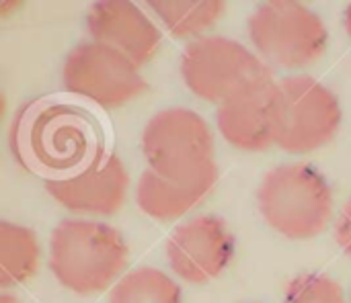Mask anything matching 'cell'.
<instances>
[{
    "label": "cell",
    "instance_id": "cell-21",
    "mask_svg": "<svg viewBox=\"0 0 351 303\" xmlns=\"http://www.w3.org/2000/svg\"><path fill=\"white\" fill-rule=\"evenodd\" d=\"M350 303H351V293H350Z\"/></svg>",
    "mask_w": 351,
    "mask_h": 303
},
{
    "label": "cell",
    "instance_id": "cell-5",
    "mask_svg": "<svg viewBox=\"0 0 351 303\" xmlns=\"http://www.w3.org/2000/svg\"><path fill=\"white\" fill-rule=\"evenodd\" d=\"M247 29L257 53L286 70L313 66L329 47V31L323 18L304 2H263L249 16Z\"/></svg>",
    "mask_w": 351,
    "mask_h": 303
},
{
    "label": "cell",
    "instance_id": "cell-16",
    "mask_svg": "<svg viewBox=\"0 0 351 303\" xmlns=\"http://www.w3.org/2000/svg\"><path fill=\"white\" fill-rule=\"evenodd\" d=\"M107 303H183V293L167 273L140 267L115 283Z\"/></svg>",
    "mask_w": 351,
    "mask_h": 303
},
{
    "label": "cell",
    "instance_id": "cell-7",
    "mask_svg": "<svg viewBox=\"0 0 351 303\" xmlns=\"http://www.w3.org/2000/svg\"><path fill=\"white\" fill-rule=\"evenodd\" d=\"M181 76L197 98L220 105L241 86L271 76V70L243 43L224 35H204L185 45Z\"/></svg>",
    "mask_w": 351,
    "mask_h": 303
},
{
    "label": "cell",
    "instance_id": "cell-6",
    "mask_svg": "<svg viewBox=\"0 0 351 303\" xmlns=\"http://www.w3.org/2000/svg\"><path fill=\"white\" fill-rule=\"evenodd\" d=\"M343 119L335 92L313 76L296 74L278 82L276 146L288 154H308L333 140Z\"/></svg>",
    "mask_w": 351,
    "mask_h": 303
},
{
    "label": "cell",
    "instance_id": "cell-18",
    "mask_svg": "<svg viewBox=\"0 0 351 303\" xmlns=\"http://www.w3.org/2000/svg\"><path fill=\"white\" fill-rule=\"evenodd\" d=\"M335 238H337V244L341 246V250L351 259V199L343 207V211L335 224Z\"/></svg>",
    "mask_w": 351,
    "mask_h": 303
},
{
    "label": "cell",
    "instance_id": "cell-3",
    "mask_svg": "<svg viewBox=\"0 0 351 303\" xmlns=\"http://www.w3.org/2000/svg\"><path fill=\"white\" fill-rule=\"evenodd\" d=\"M214 135L208 121L191 109H165L142 131L148 170L185 187H212L218 181Z\"/></svg>",
    "mask_w": 351,
    "mask_h": 303
},
{
    "label": "cell",
    "instance_id": "cell-13",
    "mask_svg": "<svg viewBox=\"0 0 351 303\" xmlns=\"http://www.w3.org/2000/svg\"><path fill=\"white\" fill-rule=\"evenodd\" d=\"M210 191L212 187H185L165 181L146 168L140 174L136 187V203L148 218L158 222H173L189 213Z\"/></svg>",
    "mask_w": 351,
    "mask_h": 303
},
{
    "label": "cell",
    "instance_id": "cell-4",
    "mask_svg": "<svg viewBox=\"0 0 351 303\" xmlns=\"http://www.w3.org/2000/svg\"><path fill=\"white\" fill-rule=\"evenodd\" d=\"M263 220L290 240H311L325 232L333 218V191L327 176L313 164H280L259 189Z\"/></svg>",
    "mask_w": 351,
    "mask_h": 303
},
{
    "label": "cell",
    "instance_id": "cell-2",
    "mask_svg": "<svg viewBox=\"0 0 351 303\" xmlns=\"http://www.w3.org/2000/svg\"><path fill=\"white\" fill-rule=\"evenodd\" d=\"M128 254L121 232L95 220H64L49 238V271L78 295L111 287L128 267Z\"/></svg>",
    "mask_w": 351,
    "mask_h": 303
},
{
    "label": "cell",
    "instance_id": "cell-11",
    "mask_svg": "<svg viewBox=\"0 0 351 303\" xmlns=\"http://www.w3.org/2000/svg\"><path fill=\"white\" fill-rule=\"evenodd\" d=\"M278 82L271 76L257 78L218 105L216 125L220 135L237 150L263 152L276 146Z\"/></svg>",
    "mask_w": 351,
    "mask_h": 303
},
{
    "label": "cell",
    "instance_id": "cell-12",
    "mask_svg": "<svg viewBox=\"0 0 351 303\" xmlns=\"http://www.w3.org/2000/svg\"><path fill=\"white\" fill-rule=\"evenodd\" d=\"M86 31L93 41L117 49L138 68L156 55L162 41L154 21L138 4L125 0L93 2L86 10Z\"/></svg>",
    "mask_w": 351,
    "mask_h": 303
},
{
    "label": "cell",
    "instance_id": "cell-19",
    "mask_svg": "<svg viewBox=\"0 0 351 303\" xmlns=\"http://www.w3.org/2000/svg\"><path fill=\"white\" fill-rule=\"evenodd\" d=\"M343 23H346V31H348V35H350L351 39V4L346 8V14H343Z\"/></svg>",
    "mask_w": 351,
    "mask_h": 303
},
{
    "label": "cell",
    "instance_id": "cell-15",
    "mask_svg": "<svg viewBox=\"0 0 351 303\" xmlns=\"http://www.w3.org/2000/svg\"><path fill=\"white\" fill-rule=\"evenodd\" d=\"M148 8L160 18L165 29L177 39H199L212 29L226 12V2L204 0V2H173V0H150Z\"/></svg>",
    "mask_w": 351,
    "mask_h": 303
},
{
    "label": "cell",
    "instance_id": "cell-14",
    "mask_svg": "<svg viewBox=\"0 0 351 303\" xmlns=\"http://www.w3.org/2000/svg\"><path fill=\"white\" fill-rule=\"evenodd\" d=\"M39 267V242L33 230L0 222V285L4 289L29 281Z\"/></svg>",
    "mask_w": 351,
    "mask_h": 303
},
{
    "label": "cell",
    "instance_id": "cell-9",
    "mask_svg": "<svg viewBox=\"0 0 351 303\" xmlns=\"http://www.w3.org/2000/svg\"><path fill=\"white\" fill-rule=\"evenodd\" d=\"M171 271L185 283L204 285L226 271L234 256V236L218 215H197L167 240Z\"/></svg>",
    "mask_w": 351,
    "mask_h": 303
},
{
    "label": "cell",
    "instance_id": "cell-17",
    "mask_svg": "<svg viewBox=\"0 0 351 303\" xmlns=\"http://www.w3.org/2000/svg\"><path fill=\"white\" fill-rule=\"evenodd\" d=\"M284 303H350L341 285L327 275H300L288 289Z\"/></svg>",
    "mask_w": 351,
    "mask_h": 303
},
{
    "label": "cell",
    "instance_id": "cell-8",
    "mask_svg": "<svg viewBox=\"0 0 351 303\" xmlns=\"http://www.w3.org/2000/svg\"><path fill=\"white\" fill-rule=\"evenodd\" d=\"M62 82L66 92L101 109L123 107L148 88L140 68L130 57L93 39L66 55Z\"/></svg>",
    "mask_w": 351,
    "mask_h": 303
},
{
    "label": "cell",
    "instance_id": "cell-1",
    "mask_svg": "<svg viewBox=\"0 0 351 303\" xmlns=\"http://www.w3.org/2000/svg\"><path fill=\"white\" fill-rule=\"evenodd\" d=\"M16 140L23 162L47 179L72 174L105 152L95 115L78 105L58 101L35 107L21 121Z\"/></svg>",
    "mask_w": 351,
    "mask_h": 303
},
{
    "label": "cell",
    "instance_id": "cell-10",
    "mask_svg": "<svg viewBox=\"0 0 351 303\" xmlns=\"http://www.w3.org/2000/svg\"><path fill=\"white\" fill-rule=\"evenodd\" d=\"M130 187V174L115 152L99 154L84 168L47 179L45 191L64 209L80 215L107 218L121 209Z\"/></svg>",
    "mask_w": 351,
    "mask_h": 303
},
{
    "label": "cell",
    "instance_id": "cell-20",
    "mask_svg": "<svg viewBox=\"0 0 351 303\" xmlns=\"http://www.w3.org/2000/svg\"><path fill=\"white\" fill-rule=\"evenodd\" d=\"M0 303H19V302H16L12 295H6V293H4V295L0 298Z\"/></svg>",
    "mask_w": 351,
    "mask_h": 303
}]
</instances>
